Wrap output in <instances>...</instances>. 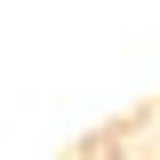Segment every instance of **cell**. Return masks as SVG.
<instances>
[{
	"label": "cell",
	"instance_id": "1",
	"mask_svg": "<svg viewBox=\"0 0 160 160\" xmlns=\"http://www.w3.org/2000/svg\"><path fill=\"white\" fill-rule=\"evenodd\" d=\"M80 160H120V128H112V136H88V144H80Z\"/></svg>",
	"mask_w": 160,
	"mask_h": 160
}]
</instances>
